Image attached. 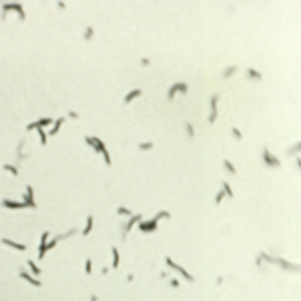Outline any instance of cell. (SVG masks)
I'll use <instances>...</instances> for the list:
<instances>
[{"label":"cell","instance_id":"1","mask_svg":"<svg viewBox=\"0 0 301 301\" xmlns=\"http://www.w3.org/2000/svg\"><path fill=\"white\" fill-rule=\"evenodd\" d=\"M139 229L140 231H153V229H157V219L147 221V223H139Z\"/></svg>","mask_w":301,"mask_h":301},{"label":"cell","instance_id":"2","mask_svg":"<svg viewBox=\"0 0 301 301\" xmlns=\"http://www.w3.org/2000/svg\"><path fill=\"white\" fill-rule=\"evenodd\" d=\"M167 263H169V265H171V267H173V269H177V271H179V273L183 275V277H187L189 281H193V277H191V275H189V273H187V271H185V269H183V267H179L177 263H173V261H171V259H167Z\"/></svg>","mask_w":301,"mask_h":301},{"label":"cell","instance_id":"3","mask_svg":"<svg viewBox=\"0 0 301 301\" xmlns=\"http://www.w3.org/2000/svg\"><path fill=\"white\" fill-rule=\"evenodd\" d=\"M2 205L8 209H22V207H26V203H14V201H2Z\"/></svg>","mask_w":301,"mask_h":301},{"label":"cell","instance_id":"4","mask_svg":"<svg viewBox=\"0 0 301 301\" xmlns=\"http://www.w3.org/2000/svg\"><path fill=\"white\" fill-rule=\"evenodd\" d=\"M177 90H181V93H187V84H175V87L171 88V90H169V96L173 99V96H175V93H177Z\"/></svg>","mask_w":301,"mask_h":301},{"label":"cell","instance_id":"5","mask_svg":"<svg viewBox=\"0 0 301 301\" xmlns=\"http://www.w3.org/2000/svg\"><path fill=\"white\" fill-rule=\"evenodd\" d=\"M137 96H140V90H139V88L131 90V93H128L127 96H125V102H131V100H133V99H137Z\"/></svg>","mask_w":301,"mask_h":301},{"label":"cell","instance_id":"6","mask_svg":"<svg viewBox=\"0 0 301 301\" xmlns=\"http://www.w3.org/2000/svg\"><path fill=\"white\" fill-rule=\"evenodd\" d=\"M2 243H4V245H10V247H14V249H18V251H22V249H24V245H20V243H14V241H10V239H4Z\"/></svg>","mask_w":301,"mask_h":301},{"label":"cell","instance_id":"7","mask_svg":"<svg viewBox=\"0 0 301 301\" xmlns=\"http://www.w3.org/2000/svg\"><path fill=\"white\" fill-rule=\"evenodd\" d=\"M90 229H93V217H88V219H87V227H84L82 235H88V233H90Z\"/></svg>","mask_w":301,"mask_h":301},{"label":"cell","instance_id":"8","mask_svg":"<svg viewBox=\"0 0 301 301\" xmlns=\"http://www.w3.org/2000/svg\"><path fill=\"white\" fill-rule=\"evenodd\" d=\"M20 277H22V279H26V281H30L32 285H38V281H36V279H32V277H30V275H28V273H24V271L20 273Z\"/></svg>","mask_w":301,"mask_h":301},{"label":"cell","instance_id":"9","mask_svg":"<svg viewBox=\"0 0 301 301\" xmlns=\"http://www.w3.org/2000/svg\"><path fill=\"white\" fill-rule=\"evenodd\" d=\"M113 265L119 267V251H117V247H113Z\"/></svg>","mask_w":301,"mask_h":301},{"label":"cell","instance_id":"10","mask_svg":"<svg viewBox=\"0 0 301 301\" xmlns=\"http://www.w3.org/2000/svg\"><path fill=\"white\" fill-rule=\"evenodd\" d=\"M60 125H62V119L54 120V128H52V131H50V134H54V133H56V131H58V128H60Z\"/></svg>","mask_w":301,"mask_h":301},{"label":"cell","instance_id":"11","mask_svg":"<svg viewBox=\"0 0 301 301\" xmlns=\"http://www.w3.org/2000/svg\"><path fill=\"white\" fill-rule=\"evenodd\" d=\"M137 221H140V215H133V219H131V223L127 225V229H131V227L134 225V223H137Z\"/></svg>","mask_w":301,"mask_h":301},{"label":"cell","instance_id":"12","mask_svg":"<svg viewBox=\"0 0 301 301\" xmlns=\"http://www.w3.org/2000/svg\"><path fill=\"white\" fill-rule=\"evenodd\" d=\"M38 137H40V143L44 145V143H46V133H44L42 128H38Z\"/></svg>","mask_w":301,"mask_h":301},{"label":"cell","instance_id":"13","mask_svg":"<svg viewBox=\"0 0 301 301\" xmlns=\"http://www.w3.org/2000/svg\"><path fill=\"white\" fill-rule=\"evenodd\" d=\"M28 267H30V269H32V273H36V275H38V273H40V269H38V267H36V265H34V263H32V261H28Z\"/></svg>","mask_w":301,"mask_h":301},{"label":"cell","instance_id":"14","mask_svg":"<svg viewBox=\"0 0 301 301\" xmlns=\"http://www.w3.org/2000/svg\"><path fill=\"white\" fill-rule=\"evenodd\" d=\"M223 189H225V193H227L229 197H233V191H231V187H229V183H223Z\"/></svg>","mask_w":301,"mask_h":301},{"label":"cell","instance_id":"15","mask_svg":"<svg viewBox=\"0 0 301 301\" xmlns=\"http://www.w3.org/2000/svg\"><path fill=\"white\" fill-rule=\"evenodd\" d=\"M265 161H269V163H271V165H277V161H275L273 157H271V155L267 153V151H265Z\"/></svg>","mask_w":301,"mask_h":301},{"label":"cell","instance_id":"16","mask_svg":"<svg viewBox=\"0 0 301 301\" xmlns=\"http://www.w3.org/2000/svg\"><path fill=\"white\" fill-rule=\"evenodd\" d=\"M249 76H255V78H257V80L261 78V74L257 72V70H251V68H249Z\"/></svg>","mask_w":301,"mask_h":301},{"label":"cell","instance_id":"17","mask_svg":"<svg viewBox=\"0 0 301 301\" xmlns=\"http://www.w3.org/2000/svg\"><path fill=\"white\" fill-rule=\"evenodd\" d=\"M4 169H6V171H10L12 175H16V169H14V167H10V165H4Z\"/></svg>","mask_w":301,"mask_h":301},{"label":"cell","instance_id":"18","mask_svg":"<svg viewBox=\"0 0 301 301\" xmlns=\"http://www.w3.org/2000/svg\"><path fill=\"white\" fill-rule=\"evenodd\" d=\"M119 213H120V215H131V211H128V209H122V207H120V209H119Z\"/></svg>","mask_w":301,"mask_h":301},{"label":"cell","instance_id":"19","mask_svg":"<svg viewBox=\"0 0 301 301\" xmlns=\"http://www.w3.org/2000/svg\"><path fill=\"white\" fill-rule=\"evenodd\" d=\"M225 167H227V171H231V173H235V169H233V167H231V165H229V163H227V161H225Z\"/></svg>","mask_w":301,"mask_h":301},{"label":"cell","instance_id":"20","mask_svg":"<svg viewBox=\"0 0 301 301\" xmlns=\"http://www.w3.org/2000/svg\"><path fill=\"white\" fill-rule=\"evenodd\" d=\"M90 269H93V263H90V261H87V273H90Z\"/></svg>","mask_w":301,"mask_h":301}]
</instances>
